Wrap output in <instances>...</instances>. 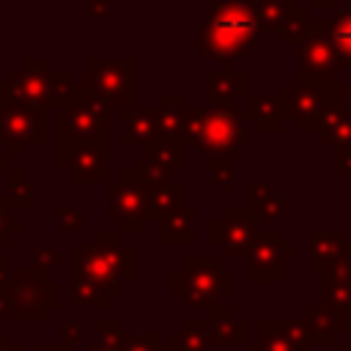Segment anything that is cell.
I'll return each mask as SVG.
<instances>
[{
	"mask_svg": "<svg viewBox=\"0 0 351 351\" xmlns=\"http://www.w3.org/2000/svg\"><path fill=\"white\" fill-rule=\"evenodd\" d=\"M121 236H99L96 244L90 247H74V261H77V277L80 282H88L107 296L121 293L123 282L132 280V263L134 252L129 244L118 241Z\"/></svg>",
	"mask_w": 351,
	"mask_h": 351,
	"instance_id": "obj_1",
	"label": "cell"
},
{
	"mask_svg": "<svg viewBox=\"0 0 351 351\" xmlns=\"http://www.w3.org/2000/svg\"><path fill=\"white\" fill-rule=\"evenodd\" d=\"M184 137H189L200 154L233 159V148L244 137V126L241 118L230 110H195L184 115Z\"/></svg>",
	"mask_w": 351,
	"mask_h": 351,
	"instance_id": "obj_2",
	"label": "cell"
},
{
	"mask_svg": "<svg viewBox=\"0 0 351 351\" xmlns=\"http://www.w3.org/2000/svg\"><path fill=\"white\" fill-rule=\"evenodd\" d=\"M173 293L184 296L186 304L217 310L219 296H225V269L217 258H189L173 271Z\"/></svg>",
	"mask_w": 351,
	"mask_h": 351,
	"instance_id": "obj_3",
	"label": "cell"
},
{
	"mask_svg": "<svg viewBox=\"0 0 351 351\" xmlns=\"http://www.w3.org/2000/svg\"><path fill=\"white\" fill-rule=\"evenodd\" d=\"M58 302V285L41 280V271H14L5 288V313L14 318H44Z\"/></svg>",
	"mask_w": 351,
	"mask_h": 351,
	"instance_id": "obj_4",
	"label": "cell"
},
{
	"mask_svg": "<svg viewBox=\"0 0 351 351\" xmlns=\"http://www.w3.org/2000/svg\"><path fill=\"white\" fill-rule=\"evenodd\" d=\"M151 195L154 189L140 181L134 170H126L121 181L110 186V217L121 222L123 230H143L151 214Z\"/></svg>",
	"mask_w": 351,
	"mask_h": 351,
	"instance_id": "obj_5",
	"label": "cell"
},
{
	"mask_svg": "<svg viewBox=\"0 0 351 351\" xmlns=\"http://www.w3.org/2000/svg\"><path fill=\"white\" fill-rule=\"evenodd\" d=\"M0 143L16 156L30 143H44V112L22 99L0 107Z\"/></svg>",
	"mask_w": 351,
	"mask_h": 351,
	"instance_id": "obj_6",
	"label": "cell"
},
{
	"mask_svg": "<svg viewBox=\"0 0 351 351\" xmlns=\"http://www.w3.org/2000/svg\"><path fill=\"white\" fill-rule=\"evenodd\" d=\"M63 143H104L107 140V110L96 96L74 99L60 115Z\"/></svg>",
	"mask_w": 351,
	"mask_h": 351,
	"instance_id": "obj_7",
	"label": "cell"
},
{
	"mask_svg": "<svg viewBox=\"0 0 351 351\" xmlns=\"http://www.w3.org/2000/svg\"><path fill=\"white\" fill-rule=\"evenodd\" d=\"M255 25L250 19V14L241 5H230L228 11L217 14L211 19V25H206V36L208 44L217 55H239L244 49V44L252 38Z\"/></svg>",
	"mask_w": 351,
	"mask_h": 351,
	"instance_id": "obj_8",
	"label": "cell"
},
{
	"mask_svg": "<svg viewBox=\"0 0 351 351\" xmlns=\"http://www.w3.org/2000/svg\"><path fill=\"white\" fill-rule=\"evenodd\" d=\"M255 236H258V217L250 208H233V211L228 208L211 225V241L222 247V252L230 258L247 255Z\"/></svg>",
	"mask_w": 351,
	"mask_h": 351,
	"instance_id": "obj_9",
	"label": "cell"
},
{
	"mask_svg": "<svg viewBox=\"0 0 351 351\" xmlns=\"http://www.w3.org/2000/svg\"><path fill=\"white\" fill-rule=\"evenodd\" d=\"M60 167L77 184H99L107 181L110 159L104 143H63Z\"/></svg>",
	"mask_w": 351,
	"mask_h": 351,
	"instance_id": "obj_10",
	"label": "cell"
},
{
	"mask_svg": "<svg viewBox=\"0 0 351 351\" xmlns=\"http://www.w3.org/2000/svg\"><path fill=\"white\" fill-rule=\"evenodd\" d=\"M288 255L282 233H258L247 252V277L258 282L282 280V261Z\"/></svg>",
	"mask_w": 351,
	"mask_h": 351,
	"instance_id": "obj_11",
	"label": "cell"
},
{
	"mask_svg": "<svg viewBox=\"0 0 351 351\" xmlns=\"http://www.w3.org/2000/svg\"><path fill=\"white\" fill-rule=\"evenodd\" d=\"M90 96L107 101V104H126L132 93V77H129V63H101L96 71L90 69L88 74Z\"/></svg>",
	"mask_w": 351,
	"mask_h": 351,
	"instance_id": "obj_12",
	"label": "cell"
},
{
	"mask_svg": "<svg viewBox=\"0 0 351 351\" xmlns=\"http://www.w3.org/2000/svg\"><path fill=\"white\" fill-rule=\"evenodd\" d=\"M307 321H261V343L252 351H307Z\"/></svg>",
	"mask_w": 351,
	"mask_h": 351,
	"instance_id": "obj_13",
	"label": "cell"
},
{
	"mask_svg": "<svg viewBox=\"0 0 351 351\" xmlns=\"http://www.w3.org/2000/svg\"><path fill=\"white\" fill-rule=\"evenodd\" d=\"M307 250H310V266L313 269H321V271H329V269L340 266L351 255V247H348V241H346L343 233H321V236H313Z\"/></svg>",
	"mask_w": 351,
	"mask_h": 351,
	"instance_id": "obj_14",
	"label": "cell"
},
{
	"mask_svg": "<svg viewBox=\"0 0 351 351\" xmlns=\"http://www.w3.org/2000/svg\"><path fill=\"white\" fill-rule=\"evenodd\" d=\"M195 208H176L159 217V241L162 244H192L195 241Z\"/></svg>",
	"mask_w": 351,
	"mask_h": 351,
	"instance_id": "obj_15",
	"label": "cell"
},
{
	"mask_svg": "<svg viewBox=\"0 0 351 351\" xmlns=\"http://www.w3.org/2000/svg\"><path fill=\"white\" fill-rule=\"evenodd\" d=\"M285 110L288 115H293L302 126H313L321 123L324 118V107L318 101V96L313 90H307L304 85H288V96H285Z\"/></svg>",
	"mask_w": 351,
	"mask_h": 351,
	"instance_id": "obj_16",
	"label": "cell"
},
{
	"mask_svg": "<svg viewBox=\"0 0 351 351\" xmlns=\"http://www.w3.org/2000/svg\"><path fill=\"white\" fill-rule=\"evenodd\" d=\"M159 137V115L156 112H129L126 121V145H154Z\"/></svg>",
	"mask_w": 351,
	"mask_h": 351,
	"instance_id": "obj_17",
	"label": "cell"
},
{
	"mask_svg": "<svg viewBox=\"0 0 351 351\" xmlns=\"http://www.w3.org/2000/svg\"><path fill=\"white\" fill-rule=\"evenodd\" d=\"M211 337L217 340V343H244V321H239L230 310H225V307H217V310H211Z\"/></svg>",
	"mask_w": 351,
	"mask_h": 351,
	"instance_id": "obj_18",
	"label": "cell"
},
{
	"mask_svg": "<svg viewBox=\"0 0 351 351\" xmlns=\"http://www.w3.org/2000/svg\"><path fill=\"white\" fill-rule=\"evenodd\" d=\"M211 324L208 321H189L181 335L173 337L170 351H208Z\"/></svg>",
	"mask_w": 351,
	"mask_h": 351,
	"instance_id": "obj_19",
	"label": "cell"
},
{
	"mask_svg": "<svg viewBox=\"0 0 351 351\" xmlns=\"http://www.w3.org/2000/svg\"><path fill=\"white\" fill-rule=\"evenodd\" d=\"M247 208H250L258 219H280V214H282V200H280L274 192H269L266 184H255V186H250V203H247Z\"/></svg>",
	"mask_w": 351,
	"mask_h": 351,
	"instance_id": "obj_20",
	"label": "cell"
},
{
	"mask_svg": "<svg viewBox=\"0 0 351 351\" xmlns=\"http://www.w3.org/2000/svg\"><path fill=\"white\" fill-rule=\"evenodd\" d=\"M181 195H184V186L181 184H167V186H159L154 189L151 195V214L154 217H165L176 208H181Z\"/></svg>",
	"mask_w": 351,
	"mask_h": 351,
	"instance_id": "obj_21",
	"label": "cell"
},
{
	"mask_svg": "<svg viewBox=\"0 0 351 351\" xmlns=\"http://www.w3.org/2000/svg\"><path fill=\"white\" fill-rule=\"evenodd\" d=\"M307 326H310V340L332 343L335 340V329H337V318H335V313L329 307H318L307 318Z\"/></svg>",
	"mask_w": 351,
	"mask_h": 351,
	"instance_id": "obj_22",
	"label": "cell"
},
{
	"mask_svg": "<svg viewBox=\"0 0 351 351\" xmlns=\"http://www.w3.org/2000/svg\"><path fill=\"white\" fill-rule=\"evenodd\" d=\"M123 335H126V332H121V324L104 321V324H99V329H96V343H93L88 351H121Z\"/></svg>",
	"mask_w": 351,
	"mask_h": 351,
	"instance_id": "obj_23",
	"label": "cell"
},
{
	"mask_svg": "<svg viewBox=\"0 0 351 351\" xmlns=\"http://www.w3.org/2000/svg\"><path fill=\"white\" fill-rule=\"evenodd\" d=\"M71 299H74V302H80V304H93V307H104L110 296H107L104 291H99V288L88 285V282H80V280H74V288H71Z\"/></svg>",
	"mask_w": 351,
	"mask_h": 351,
	"instance_id": "obj_24",
	"label": "cell"
},
{
	"mask_svg": "<svg viewBox=\"0 0 351 351\" xmlns=\"http://www.w3.org/2000/svg\"><path fill=\"white\" fill-rule=\"evenodd\" d=\"M255 107H261V110H255V118H258L261 129H266V132L282 129V121H280V118H271V110H280L277 101H271V99H258Z\"/></svg>",
	"mask_w": 351,
	"mask_h": 351,
	"instance_id": "obj_25",
	"label": "cell"
},
{
	"mask_svg": "<svg viewBox=\"0 0 351 351\" xmlns=\"http://www.w3.org/2000/svg\"><path fill=\"white\" fill-rule=\"evenodd\" d=\"M332 38H335L337 49H340L343 55H348V58H351V19H343V22L335 27Z\"/></svg>",
	"mask_w": 351,
	"mask_h": 351,
	"instance_id": "obj_26",
	"label": "cell"
},
{
	"mask_svg": "<svg viewBox=\"0 0 351 351\" xmlns=\"http://www.w3.org/2000/svg\"><path fill=\"white\" fill-rule=\"evenodd\" d=\"M8 206H11V200H0V244L8 241L11 230H19V222L8 219Z\"/></svg>",
	"mask_w": 351,
	"mask_h": 351,
	"instance_id": "obj_27",
	"label": "cell"
},
{
	"mask_svg": "<svg viewBox=\"0 0 351 351\" xmlns=\"http://www.w3.org/2000/svg\"><path fill=\"white\" fill-rule=\"evenodd\" d=\"M60 217H63V222H60V230H63V233H69V230H74V228H82V214H80L77 208H63Z\"/></svg>",
	"mask_w": 351,
	"mask_h": 351,
	"instance_id": "obj_28",
	"label": "cell"
},
{
	"mask_svg": "<svg viewBox=\"0 0 351 351\" xmlns=\"http://www.w3.org/2000/svg\"><path fill=\"white\" fill-rule=\"evenodd\" d=\"M63 346H69V348H74L77 343H80V324H71V321H66L63 324Z\"/></svg>",
	"mask_w": 351,
	"mask_h": 351,
	"instance_id": "obj_29",
	"label": "cell"
},
{
	"mask_svg": "<svg viewBox=\"0 0 351 351\" xmlns=\"http://www.w3.org/2000/svg\"><path fill=\"white\" fill-rule=\"evenodd\" d=\"M11 277H14V271H11V263H8L5 258H0V288H3V291L8 288Z\"/></svg>",
	"mask_w": 351,
	"mask_h": 351,
	"instance_id": "obj_30",
	"label": "cell"
},
{
	"mask_svg": "<svg viewBox=\"0 0 351 351\" xmlns=\"http://www.w3.org/2000/svg\"><path fill=\"white\" fill-rule=\"evenodd\" d=\"M0 351H19V346H11L5 335H0Z\"/></svg>",
	"mask_w": 351,
	"mask_h": 351,
	"instance_id": "obj_31",
	"label": "cell"
},
{
	"mask_svg": "<svg viewBox=\"0 0 351 351\" xmlns=\"http://www.w3.org/2000/svg\"><path fill=\"white\" fill-rule=\"evenodd\" d=\"M47 351H71V348H69V346H60V348H55V346H52V348H47Z\"/></svg>",
	"mask_w": 351,
	"mask_h": 351,
	"instance_id": "obj_32",
	"label": "cell"
},
{
	"mask_svg": "<svg viewBox=\"0 0 351 351\" xmlns=\"http://www.w3.org/2000/svg\"><path fill=\"white\" fill-rule=\"evenodd\" d=\"M346 332H348V351H351V324H348V329H346Z\"/></svg>",
	"mask_w": 351,
	"mask_h": 351,
	"instance_id": "obj_33",
	"label": "cell"
},
{
	"mask_svg": "<svg viewBox=\"0 0 351 351\" xmlns=\"http://www.w3.org/2000/svg\"><path fill=\"white\" fill-rule=\"evenodd\" d=\"M3 167H5V162H3V159H0V170H3Z\"/></svg>",
	"mask_w": 351,
	"mask_h": 351,
	"instance_id": "obj_34",
	"label": "cell"
},
{
	"mask_svg": "<svg viewBox=\"0 0 351 351\" xmlns=\"http://www.w3.org/2000/svg\"><path fill=\"white\" fill-rule=\"evenodd\" d=\"M348 99H351V90H348Z\"/></svg>",
	"mask_w": 351,
	"mask_h": 351,
	"instance_id": "obj_35",
	"label": "cell"
}]
</instances>
